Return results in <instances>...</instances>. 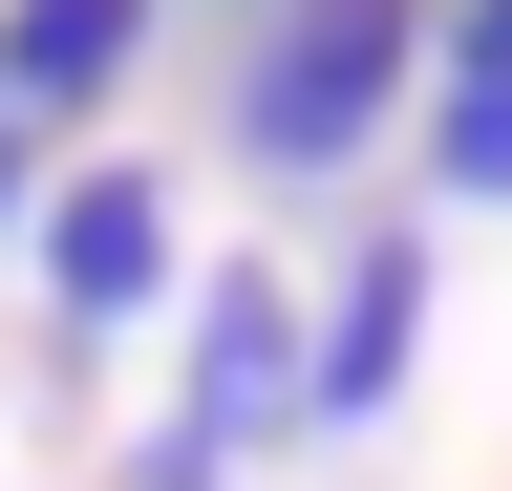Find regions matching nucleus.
<instances>
[{
	"instance_id": "f257e3e1",
	"label": "nucleus",
	"mask_w": 512,
	"mask_h": 491,
	"mask_svg": "<svg viewBox=\"0 0 512 491\" xmlns=\"http://www.w3.org/2000/svg\"><path fill=\"white\" fill-rule=\"evenodd\" d=\"M427 107V0H278V22L235 43V171L256 193H342V171Z\"/></svg>"
},
{
	"instance_id": "f03ea898",
	"label": "nucleus",
	"mask_w": 512,
	"mask_h": 491,
	"mask_svg": "<svg viewBox=\"0 0 512 491\" xmlns=\"http://www.w3.org/2000/svg\"><path fill=\"white\" fill-rule=\"evenodd\" d=\"M299 427V278L278 257H214L192 278V363H171V427L128 449V491H235L256 449Z\"/></svg>"
},
{
	"instance_id": "7ed1b4c3",
	"label": "nucleus",
	"mask_w": 512,
	"mask_h": 491,
	"mask_svg": "<svg viewBox=\"0 0 512 491\" xmlns=\"http://www.w3.org/2000/svg\"><path fill=\"white\" fill-rule=\"evenodd\" d=\"M406 363H427V214H363L299 278V427H384Z\"/></svg>"
},
{
	"instance_id": "20e7f679",
	"label": "nucleus",
	"mask_w": 512,
	"mask_h": 491,
	"mask_svg": "<svg viewBox=\"0 0 512 491\" xmlns=\"http://www.w3.org/2000/svg\"><path fill=\"white\" fill-rule=\"evenodd\" d=\"M43 299H64V342H128V321H150V299H171V171H64V193H43Z\"/></svg>"
},
{
	"instance_id": "39448f33",
	"label": "nucleus",
	"mask_w": 512,
	"mask_h": 491,
	"mask_svg": "<svg viewBox=\"0 0 512 491\" xmlns=\"http://www.w3.org/2000/svg\"><path fill=\"white\" fill-rule=\"evenodd\" d=\"M128 65H150V0H0V107H107Z\"/></svg>"
},
{
	"instance_id": "423d86ee",
	"label": "nucleus",
	"mask_w": 512,
	"mask_h": 491,
	"mask_svg": "<svg viewBox=\"0 0 512 491\" xmlns=\"http://www.w3.org/2000/svg\"><path fill=\"white\" fill-rule=\"evenodd\" d=\"M406 129H427V214H512V86L491 65H427Z\"/></svg>"
},
{
	"instance_id": "0eeeda50",
	"label": "nucleus",
	"mask_w": 512,
	"mask_h": 491,
	"mask_svg": "<svg viewBox=\"0 0 512 491\" xmlns=\"http://www.w3.org/2000/svg\"><path fill=\"white\" fill-rule=\"evenodd\" d=\"M427 65H491L512 86V0H427Z\"/></svg>"
},
{
	"instance_id": "6e6552de",
	"label": "nucleus",
	"mask_w": 512,
	"mask_h": 491,
	"mask_svg": "<svg viewBox=\"0 0 512 491\" xmlns=\"http://www.w3.org/2000/svg\"><path fill=\"white\" fill-rule=\"evenodd\" d=\"M22 150H43V129H22V107H0V235H22Z\"/></svg>"
},
{
	"instance_id": "1a4fd4ad",
	"label": "nucleus",
	"mask_w": 512,
	"mask_h": 491,
	"mask_svg": "<svg viewBox=\"0 0 512 491\" xmlns=\"http://www.w3.org/2000/svg\"><path fill=\"white\" fill-rule=\"evenodd\" d=\"M214 22H278V0H214Z\"/></svg>"
}]
</instances>
